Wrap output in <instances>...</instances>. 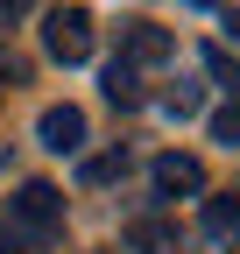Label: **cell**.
Listing matches in <instances>:
<instances>
[{
	"instance_id": "9a60e30c",
	"label": "cell",
	"mask_w": 240,
	"mask_h": 254,
	"mask_svg": "<svg viewBox=\"0 0 240 254\" xmlns=\"http://www.w3.org/2000/svg\"><path fill=\"white\" fill-rule=\"evenodd\" d=\"M226 36H233V43H240V7H226Z\"/></svg>"
},
{
	"instance_id": "5bb4252c",
	"label": "cell",
	"mask_w": 240,
	"mask_h": 254,
	"mask_svg": "<svg viewBox=\"0 0 240 254\" xmlns=\"http://www.w3.org/2000/svg\"><path fill=\"white\" fill-rule=\"evenodd\" d=\"M0 254H28V240H21V233L7 226V219H0Z\"/></svg>"
},
{
	"instance_id": "9c48e42d",
	"label": "cell",
	"mask_w": 240,
	"mask_h": 254,
	"mask_svg": "<svg viewBox=\"0 0 240 254\" xmlns=\"http://www.w3.org/2000/svg\"><path fill=\"white\" fill-rule=\"evenodd\" d=\"M127 247H141V254H177V233L163 226V219H134V226H127Z\"/></svg>"
},
{
	"instance_id": "ba28073f",
	"label": "cell",
	"mask_w": 240,
	"mask_h": 254,
	"mask_svg": "<svg viewBox=\"0 0 240 254\" xmlns=\"http://www.w3.org/2000/svg\"><path fill=\"white\" fill-rule=\"evenodd\" d=\"M205 78H212L219 92H233V99H240V57H233L226 43H205Z\"/></svg>"
},
{
	"instance_id": "3957f363",
	"label": "cell",
	"mask_w": 240,
	"mask_h": 254,
	"mask_svg": "<svg viewBox=\"0 0 240 254\" xmlns=\"http://www.w3.org/2000/svg\"><path fill=\"white\" fill-rule=\"evenodd\" d=\"M148 184H156V198H205V163L170 148V155L148 163Z\"/></svg>"
},
{
	"instance_id": "8992f818",
	"label": "cell",
	"mask_w": 240,
	"mask_h": 254,
	"mask_svg": "<svg viewBox=\"0 0 240 254\" xmlns=\"http://www.w3.org/2000/svg\"><path fill=\"white\" fill-rule=\"evenodd\" d=\"M198 226H205V240H219V247H240V198H205Z\"/></svg>"
},
{
	"instance_id": "8fae6325",
	"label": "cell",
	"mask_w": 240,
	"mask_h": 254,
	"mask_svg": "<svg viewBox=\"0 0 240 254\" xmlns=\"http://www.w3.org/2000/svg\"><path fill=\"white\" fill-rule=\"evenodd\" d=\"M198 106H205V85H184V78H177V85L163 92V113H170V120H191Z\"/></svg>"
},
{
	"instance_id": "7a4b0ae2",
	"label": "cell",
	"mask_w": 240,
	"mask_h": 254,
	"mask_svg": "<svg viewBox=\"0 0 240 254\" xmlns=\"http://www.w3.org/2000/svg\"><path fill=\"white\" fill-rule=\"evenodd\" d=\"M7 212H14V226H28V233L43 240V233H57V226H64V190L28 177V184L14 190V198H7Z\"/></svg>"
},
{
	"instance_id": "277c9868",
	"label": "cell",
	"mask_w": 240,
	"mask_h": 254,
	"mask_svg": "<svg viewBox=\"0 0 240 254\" xmlns=\"http://www.w3.org/2000/svg\"><path fill=\"white\" fill-rule=\"evenodd\" d=\"M120 57H127L134 71H141V64H170L177 57V36L156 28V21H127V28H120Z\"/></svg>"
},
{
	"instance_id": "7c38bea8",
	"label": "cell",
	"mask_w": 240,
	"mask_h": 254,
	"mask_svg": "<svg viewBox=\"0 0 240 254\" xmlns=\"http://www.w3.org/2000/svg\"><path fill=\"white\" fill-rule=\"evenodd\" d=\"M212 141H226V148L240 141V99H226V106L212 113Z\"/></svg>"
},
{
	"instance_id": "52a82bcc",
	"label": "cell",
	"mask_w": 240,
	"mask_h": 254,
	"mask_svg": "<svg viewBox=\"0 0 240 254\" xmlns=\"http://www.w3.org/2000/svg\"><path fill=\"white\" fill-rule=\"evenodd\" d=\"M106 99H113V106H127V113L148 99V92H141V71H134L127 57H113V64H106Z\"/></svg>"
},
{
	"instance_id": "30bf717a",
	"label": "cell",
	"mask_w": 240,
	"mask_h": 254,
	"mask_svg": "<svg viewBox=\"0 0 240 254\" xmlns=\"http://www.w3.org/2000/svg\"><path fill=\"white\" fill-rule=\"evenodd\" d=\"M85 184H113V177H127V148H106V155H85Z\"/></svg>"
},
{
	"instance_id": "6da1fadb",
	"label": "cell",
	"mask_w": 240,
	"mask_h": 254,
	"mask_svg": "<svg viewBox=\"0 0 240 254\" xmlns=\"http://www.w3.org/2000/svg\"><path fill=\"white\" fill-rule=\"evenodd\" d=\"M43 50L57 64H85L92 57V14L85 7H50L43 14Z\"/></svg>"
},
{
	"instance_id": "2e32d148",
	"label": "cell",
	"mask_w": 240,
	"mask_h": 254,
	"mask_svg": "<svg viewBox=\"0 0 240 254\" xmlns=\"http://www.w3.org/2000/svg\"><path fill=\"white\" fill-rule=\"evenodd\" d=\"M184 7H212V0H184Z\"/></svg>"
},
{
	"instance_id": "5b68a950",
	"label": "cell",
	"mask_w": 240,
	"mask_h": 254,
	"mask_svg": "<svg viewBox=\"0 0 240 254\" xmlns=\"http://www.w3.org/2000/svg\"><path fill=\"white\" fill-rule=\"evenodd\" d=\"M36 134H43L50 155H78V148H85V113H78V106H43Z\"/></svg>"
},
{
	"instance_id": "4fadbf2b",
	"label": "cell",
	"mask_w": 240,
	"mask_h": 254,
	"mask_svg": "<svg viewBox=\"0 0 240 254\" xmlns=\"http://www.w3.org/2000/svg\"><path fill=\"white\" fill-rule=\"evenodd\" d=\"M0 85H28V57L0 43Z\"/></svg>"
}]
</instances>
